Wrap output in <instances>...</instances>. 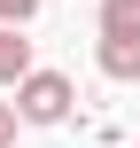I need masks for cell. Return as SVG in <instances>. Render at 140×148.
Instances as JSON below:
<instances>
[{"instance_id":"52a82bcc","label":"cell","mask_w":140,"mask_h":148,"mask_svg":"<svg viewBox=\"0 0 140 148\" xmlns=\"http://www.w3.org/2000/svg\"><path fill=\"white\" fill-rule=\"evenodd\" d=\"M132 148H140V140H132Z\"/></svg>"},{"instance_id":"6da1fadb","label":"cell","mask_w":140,"mask_h":148,"mask_svg":"<svg viewBox=\"0 0 140 148\" xmlns=\"http://www.w3.org/2000/svg\"><path fill=\"white\" fill-rule=\"evenodd\" d=\"M70 101H78V86H70L62 70H31V78L16 86V117H23V125H70Z\"/></svg>"},{"instance_id":"7a4b0ae2","label":"cell","mask_w":140,"mask_h":148,"mask_svg":"<svg viewBox=\"0 0 140 148\" xmlns=\"http://www.w3.org/2000/svg\"><path fill=\"white\" fill-rule=\"evenodd\" d=\"M94 62H101V78L140 86V39H101V47H94Z\"/></svg>"},{"instance_id":"5b68a950","label":"cell","mask_w":140,"mask_h":148,"mask_svg":"<svg viewBox=\"0 0 140 148\" xmlns=\"http://www.w3.org/2000/svg\"><path fill=\"white\" fill-rule=\"evenodd\" d=\"M39 16V0H0V23H31Z\"/></svg>"},{"instance_id":"3957f363","label":"cell","mask_w":140,"mask_h":148,"mask_svg":"<svg viewBox=\"0 0 140 148\" xmlns=\"http://www.w3.org/2000/svg\"><path fill=\"white\" fill-rule=\"evenodd\" d=\"M23 23H0V86H23L39 62H31V39H16Z\"/></svg>"},{"instance_id":"8992f818","label":"cell","mask_w":140,"mask_h":148,"mask_svg":"<svg viewBox=\"0 0 140 148\" xmlns=\"http://www.w3.org/2000/svg\"><path fill=\"white\" fill-rule=\"evenodd\" d=\"M16 125H23V117H16V101H0V148H16Z\"/></svg>"},{"instance_id":"277c9868","label":"cell","mask_w":140,"mask_h":148,"mask_svg":"<svg viewBox=\"0 0 140 148\" xmlns=\"http://www.w3.org/2000/svg\"><path fill=\"white\" fill-rule=\"evenodd\" d=\"M101 39H140V0H101Z\"/></svg>"}]
</instances>
